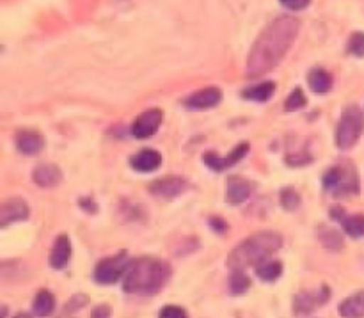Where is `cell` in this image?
<instances>
[{"label": "cell", "mask_w": 364, "mask_h": 318, "mask_svg": "<svg viewBox=\"0 0 364 318\" xmlns=\"http://www.w3.org/2000/svg\"><path fill=\"white\" fill-rule=\"evenodd\" d=\"M297 18L279 16L262 32L247 59L249 77H259L281 63L299 34Z\"/></svg>", "instance_id": "cell-1"}, {"label": "cell", "mask_w": 364, "mask_h": 318, "mask_svg": "<svg viewBox=\"0 0 364 318\" xmlns=\"http://www.w3.org/2000/svg\"><path fill=\"white\" fill-rule=\"evenodd\" d=\"M171 267L159 258L132 260L124 274L123 290L127 294L151 295L156 294L169 281Z\"/></svg>", "instance_id": "cell-2"}, {"label": "cell", "mask_w": 364, "mask_h": 318, "mask_svg": "<svg viewBox=\"0 0 364 318\" xmlns=\"http://www.w3.org/2000/svg\"><path fill=\"white\" fill-rule=\"evenodd\" d=\"M283 245V237L276 231H262L252 237L245 238L242 244H238L228 256V267L235 269H247L256 267L259 262L267 258H272Z\"/></svg>", "instance_id": "cell-3"}, {"label": "cell", "mask_w": 364, "mask_h": 318, "mask_svg": "<svg viewBox=\"0 0 364 318\" xmlns=\"http://www.w3.org/2000/svg\"><path fill=\"white\" fill-rule=\"evenodd\" d=\"M364 130V114L359 107L350 105L341 114L340 124L336 130V144L340 149H350Z\"/></svg>", "instance_id": "cell-4"}, {"label": "cell", "mask_w": 364, "mask_h": 318, "mask_svg": "<svg viewBox=\"0 0 364 318\" xmlns=\"http://www.w3.org/2000/svg\"><path fill=\"white\" fill-rule=\"evenodd\" d=\"M322 184L326 191L334 192L336 196L352 194V192L359 191L358 174H355V169L350 164L333 166L331 169H327L322 178Z\"/></svg>", "instance_id": "cell-5"}, {"label": "cell", "mask_w": 364, "mask_h": 318, "mask_svg": "<svg viewBox=\"0 0 364 318\" xmlns=\"http://www.w3.org/2000/svg\"><path fill=\"white\" fill-rule=\"evenodd\" d=\"M132 260L128 258L127 253H119V255L112 256V258H105L95 267V281L100 285H114L124 277L128 267H130Z\"/></svg>", "instance_id": "cell-6"}, {"label": "cell", "mask_w": 364, "mask_h": 318, "mask_svg": "<svg viewBox=\"0 0 364 318\" xmlns=\"http://www.w3.org/2000/svg\"><path fill=\"white\" fill-rule=\"evenodd\" d=\"M247 153H249V144L247 142H242V144L235 146L228 157H219L215 152H206L205 155H203V160H205V164L210 167V169L220 173V171H226L230 169V167L237 166V164L247 155Z\"/></svg>", "instance_id": "cell-7"}, {"label": "cell", "mask_w": 364, "mask_h": 318, "mask_svg": "<svg viewBox=\"0 0 364 318\" xmlns=\"http://www.w3.org/2000/svg\"><path fill=\"white\" fill-rule=\"evenodd\" d=\"M164 120V114L160 109H149L146 112L139 114L137 120L132 124V135L135 139H148L160 128Z\"/></svg>", "instance_id": "cell-8"}, {"label": "cell", "mask_w": 364, "mask_h": 318, "mask_svg": "<svg viewBox=\"0 0 364 318\" xmlns=\"http://www.w3.org/2000/svg\"><path fill=\"white\" fill-rule=\"evenodd\" d=\"M28 219V206L21 198H9L0 205V228Z\"/></svg>", "instance_id": "cell-9"}, {"label": "cell", "mask_w": 364, "mask_h": 318, "mask_svg": "<svg viewBox=\"0 0 364 318\" xmlns=\"http://www.w3.org/2000/svg\"><path fill=\"white\" fill-rule=\"evenodd\" d=\"M329 288L322 287L318 292H301L299 295H295L294 299V309L299 315H309V313L315 312L316 308L327 302L329 299Z\"/></svg>", "instance_id": "cell-10"}, {"label": "cell", "mask_w": 364, "mask_h": 318, "mask_svg": "<svg viewBox=\"0 0 364 318\" xmlns=\"http://www.w3.org/2000/svg\"><path fill=\"white\" fill-rule=\"evenodd\" d=\"M220 100H223V92L219 88H205L188 96L183 105L191 110H206L219 105Z\"/></svg>", "instance_id": "cell-11"}, {"label": "cell", "mask_w": 364, "mask_h": 318, "mask_svg": "<svg viewBox=\"0 0 364 318\" xmlns=\"http://www.w3.org/2000/svg\"><path fill=\"white\" fill-rule=\"evenodd\" d=\"M162 164V155L155 149H142V152L135 153L130 160L132 169L137 173H153Z\"/></svg>", "instance_id": "cell-12"}, {"label": "cell", "mask_w": 364, "mask_h": 318, "mask_svg": "<svg viewBox=\"0 0 364 318\" xmlns=\"http://www.w3.org/2000/svg\"><path fill=\"white\" fill-rule=\"evenodd\" d=\"M32 180H34L36 185L43 189H50V187H57V185L63 181V173L57 166L53 164H41L34 169L32 173Z\"/></svg>", "instance_id": "cell-13"}, {"label": "cell", "mask_w": 364, "mask_h": 318, "mask_svg": "<svg viewBox=\"0 0 364 318\" xmlns=\"http://www.w3.org/2000/svg\"><path fill=\"white\" fill-rule=\"evenodd\" d=\"M249 196H251V184H249L245 178H240V176L228 178L226 198L230 205L233 206L242 205L244 201H247Z\"/></svg>", "instance_id": "cell-14"}, {"label": "cell", "mask_w": 364, "mask_h": 318, "mask_svg": "<svg viewBox=\"0 0 364 318\" xmlns=\"http://www.w3.org/2000/svg\"><path fill=\"white\" fill-rule=\"evenodd\" d=\"M45 146V139L34 130H21L16 134V148L23 155H38Z\"/></svg>", "instance_id": "cell-15"}, {"label": "cell", "mask_w": 364, "mask_h": 318, "mask_svg": "<svg viewBox=\"0 0 364 318\" xmlns=\"http://www.w3.org/2000/svg\"><path fill=\"white\" fill-rule=\"evenodd\" d=\"M71 258V242L66 235H60L57 237V240L53 242L52 253H50V265L52 269H64V267L70 263Z\"/></svg>", "instance_id": "cell-16"}, {"label": "cell", "mask_w": 364, "mask_h": 318, "mask_svg": "<svg viewBox=\"0 0 364 318\" xmlns=\"http://www.w3.org/2000/svg\"><path fill=\"white\" fill-rule=\"evenodd\" d=\"M185 189V184L183 180H180V178H162V180L155 181V184L151 185V194L159 196V198H176V196H180L181 192H183Z\"/></svg>", "instance_id": "cell-17"}, {"label": "cell", "mask_w": 364, "mask_h": 318, "mask_svg": "<svg viewBox=\"0 0 364 318\" xmlns=\"http://www.w3.org/2000/svg\"><path fill=\"white\" fill-rule=\"evenodd\" d=\"M255 269L256 276H258L259 280L267 281V283H272V281L279 280L281 274H283V263H281L279 260L267 258L263 260V262H259Z\"/></svg>", "instance_id": "cell-18"}, {"label": "cell", "mask_w": 364, "mask_h": 318, "mask_svg": "<svg viewBox=\"0 0 364 318\" xmlns=\"http://www.w3.org/2000/svg\"><path fill=\"white\" fill-rule=\"evenodd\" d=\"M340 315L343 318H364V292L345 299L340 304Z\"/></svg>", "instance_id": "cell-19"}, {"label": "cell", "mask_w": 364, "mask_h": 318, "mask_svg": "<svg viewBox=\"0 0 364 318\" xmlns=\"http://www.w3.org/2000/svg\"><path fill=\"white\" fill-rule=\"evenodd\" d=\"M53 308H55V299L50 294L48 290L38 292V295L34 297V302H32V313L39 318H46L52 315Z\"/></svg>", "instance_id": "cell-20"}, {"label": "cell", "mask_w": 364, "mask_h": 318, "mask_svg": "<svg viewBox=\"0 0 364 318\" xmlns=\"http://www.w3.org/2000/svg\"><path fill=\"white\" fill-rule=\"evenodd\" d=\"M308 82L309 88H311L313 91L322 95V92L331 91V88H333V75H331L329 71L322 70V68H316V70H313L311 73H309Z\"/></svg>", "instance_id": "cell-21"}, {"label": "cell", "mask_w": 364, "mask_h": 318, "mask_svg": "<svg viewBox=\"0 0 364 318\" xmlns=\"http://www.w3.org/2000/svg\"><path fill=\"white\" fill-rule=\"evenodd\" d=\"M276 92V84L274 82H262V84L249 88L244 91V98L251 100V102H269Z\"/></svg>", "instance_id": "cell-22"}, {"label": "cell", "mask_w": 364, "mask_h": 318, "mask_svg": "<svg viewBox=\"0 0 364 318\" xmlns=\"http://www.w3.org/2000/svg\"><path fill=\"white\" fill-rule=\"evenodd\" d=\"M318 238L323 244V248L331 249V251H341L343 249V237L340 235V231L333 230V228H320Z\"/></svg>", "instance_id": "cell-23"}, {"label": "cell", "mask_w": 364, "mask_h": 318, "mask_svg": "<svg viewBox=\"0 0 364 318\" xmlns=\"http://www.w3.org/2000/svg\"><path fill=\"white\" fill-rule=\"evenodd\" d=\"M251 288V277L240 269L231 270L230 276V292L233 295H242Z\"/></svg>", "instance_id": "cell-24"}, {"label": "cell", "mask_w": 364, "mask_h": 318, "mask_svg": "<svg viewBox=\"0 0 364 318\" xmlns=\"http://www.w3.org/2000/svg\"><path fill=\"white\" fill-rule=\"evenodd\" d=\"M343 230L354 238L364 237V216H347L341 219Z\"/></svg>", "instance_id": "cell-25"}, {"label": "cell", "mask_w": 364, "mask_h": 318, "mask_svg": "<svg viewBox=\"0 0 364 318\" xmlns=\"http://www.w3.org/2000/svg\"><path fill=\"white\" fill-rule=\"evenodd\" d=\"M281 205L287 210H295L301 205V196L294 189H284V191H281Z\"/></svg>", "instance_id": "cell-26"}, {"label": "cell", "mask_w": 364, "mask_h": 318, "mask_svg": "<svg viewBox=\"0 0 364 318\" xmlns=\"http://www.w3.org/2000/svg\"><path fill=\"white\" fill-rule=\"evenodd\" d=\"M304 105H306V96H304V92H302V89L297 88L290 96H288L284 109H287L288 112H294V110L302 109Z\"/></svg>", "instance_id": "cell-27"}, {"label": "cell", "mask_w": 364, "mask_h": 318, "mask_svg": "<svg viewBox=\"0 0 364 318\" xmlns=\"http://www.w3.org/2000/svg\"><path fill=\"white\" fill-rule=\"evenodd\" d=\"M348 52L355 57H364V32H355L350 36Z\"/></svg>", "instance_id": "cell-28"}, {"label": "cell", "mask_w": 364, "mask_h": 318, "mask_svg": "<svg viewBox=\"0 0 364 318\" xmlns=\"http://www.w3.org/2000/svg\"><path fill=\"white\" fill-rule=\"evenodd\" d=\"M159 318H188V317L183 308L171 304V306H164V308L160 309Z\"/></svg>", "instance_id": "cell-29"}, {"label": "cell", "mask_w": 364, "mask_h": 318, "mask_svg": "<svg viewBox=\"0 0 364 318\" xmlns=\"http://www.w3.org/2000/svg\"><path fill=\"white\" fill-rule=\"evenodd\" d=\"M279 2L291 11H302L311 4V0H279Z\"/></svg>", "instance_id": "cell-30"}, {"label": "cell", "mask_w": 364, "mask_h": 318, "mask_svg": "<svg viewBox=\"0 0 364 318\" xmlns=\"http://www.w3.org/2000/svg\"><path fill=\"white\" fill-rule=\"evenodd\" d=\"M112 317V309L109 304H100L92 309L91 318H110Z\"/></svg>", "instance_id": "cell-31"}, {"label": "cell", "mask_w": 364, "mask_h": 318, "mask_svg": "<svg viewBox=\"0 0 364 318\" xmlns=\"http://www.w3.org/2000/svg\"><path fill=\"white\" fill-rule=\"evenodd\" d=\"M87 295H77V297H73L70 301V304H68V309H70V312H75V309H80V308H84L85 304H87Z\"/></svg>", "instance_id": "cell-32"}, {"label": "cell", "mask_w": 364, "mask_h": 318, "mask_svg": "<svg viewBox=\"0 0 364 318\" xmlns=\"http://www.w3.org/2000/svg\"><path fill=\"white\" fill-rule=\"evenodd\" d=\"M210 226H212L217 233H224V231L228 230V224L224 223L223 219H219V217H212V221H210Z\"/></svg>", "instance_id": "cell-33"}, {"label": "cell", "mask_w": 364, "mask_h": 318, "mask_svg": "<svg viewBox=\"0 0 364 318\" xmlns=\"http://www.w3.org/2000/svg\"><path fill=\"white\" fill-rule=\"evenodd\" d=\"M7 317V306L0 304V318H6Z\"/></svg>", "instance_id": "cell-34"}, {"label": "cell", "mask_w": 364, "mask_h": 318, "mask_svg": "<svg viewBox=\"0 0 364 318\" xmlns=\"http://www.w3.org/2000/svg\"><path fill=\"white\" fill-rule=\"evenodd\" d=\"M14 318H32L28 313H18V315H14Z\"/></svg>", "instance_id": "cell-35"}]
</instances>
